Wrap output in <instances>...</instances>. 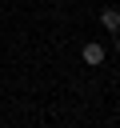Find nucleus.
Here are the masks:
<instances>
[{
    "label": "nucleus",
    "instance_id": "f257e3e1",
    "mask_svg": "<svg viewBox=\"0 0 120 128\" xmlns=\"http://www.w3.org/2000/svg\"><path fill=\"white\" fill-rule=\"evenodd\" d=\"M80 56H84V64H92V68H100L108 52H104V44H100V40H88V44L80 48Z\"/></svg>",
    "mask_w": 120,
    "mask_h": 128
},
{
    "label": "nucleus",
    "instance_id": "f03ea898",
    "mask_svg": "<svg viewBox=\"0 0 120 128\" xmlns=\"http://www.w3.org/2000/svg\"><path fill=\"white\" fill-rule=\"evenodd\" d=\"M100 24H104V32L116 36V32H120V8H104V12H100Z\"/></svg>",
    "mask_w": 120,
    "mask_h": 128
},
{
    "label": "nucleus",
    "instance_id": "7ed1b4c3",
    "mask_svg": "<svg viewBox=\"0 0 120 128\" xmlns=\"http://www.w3.org/2000/svg\"><path fill=\"white\" fill-rule=\"evenodd\" d=\"M116 52H120V32H116Z\"/></svg>",
    "mask_w": 120,
    "mask_h": 128
}]
</instances>
